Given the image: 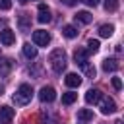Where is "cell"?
<instances>
[{
    "instance_id": "cell-1",
    "label": "cell",
    "mask_w": 124,
    "mask_h": 124,
    "mask_svg": "<svg viewBox=\"0 0 124 124\" xmlns=\"http://www.w3.org/2000/svg\"><path fill=\"white\" fill-rule=\"evenodd\" d=\"M48 62H50V68H52L56 74L64 72V70H66V64H68V58H66L64 48H54V50L50 52V56H48Z\"/></svg>"
},
{
    "instance_id": "cell-2",
    "label": "cell",
    "mask_w": 124,
    "mask_h": 124,
    "mask_svg": "<svg viewBox=\"0 0 124 124\" xmlns=\"http://www.w3.org/2000/svg\"><path fill=\"white\" fill-rule=\"evenodd\" d=\"M33 97V87L29 83H21L17 87V91L14 93V103L16 105H27Z\"/></svg>"
},
{
    "instance_id": "cell-3",
    "label": "cell",
    "mask_w": 124,
    "mask_h": 124,
    "mask_svg": "<svg viewBox=\"0 0 124 124\" xmlns=\"http://www.w3.org/2000/svg\"><path fill=\"white\" fill-rule=\"evenodd\" d=\"M97 103H99V108H101L103 114H112V112H116V103H114L110 97L101 95V99H99Z\"/></svg>"
},
{
    "instance_id": "cell-4",
    "label": "cell",
    "mask_w": 124,
    "mask_h": 124,
    "mask_svg": "<svg viewBox=\"0 0 124 124\" xmlns=\"http://www.w3.org/2000/svg\"><path fill=\"white\" fill-rule=\"evenodd\" d=\"M33 43H35L37 46H46V45L50 43V35H48V31H43V29L33 31Z\"/></svg>"
},
{
    "instance_id": "cell-5",
    "label": "cell",
    "mask_w": 124,
    "mask_h": 124,
    "mask_svg": "<svg viewBox=\"0 0 124 124\" xmlns=\"http://www.w3.org/2000/svg\"><path fill=\"white\" fill-rule=\"evenodd\" d=\"M39 99H41L43 103H52V101L56 99V91H54V87H50V85L41 87V91H39Z\"/></svg>"
},
{
    "instance_id": "cell-6",
    "label": "cell",
    "mask_w": 124,
    "mask_h": 124,
    "mask_svg": "<svg viewBox=\"0 0 124 124\" xmlns=\"http://www.w3.org/2000/svg\"><path fill=\"white\" fill-rule=\"evenodd\" d=\"M52 19L50 16V8L46 4H39V10H37V21L39 23H48Z\"/></svg>"
},
{
    "instance_id": "cell-7",
    "label": "cell",
    "mask_w": 124,
    "mask_h": 124,
    "mask_svg": "<svg viewBox=\"0 0 124 124\" xmlns=\"http://www.w3.org/2000/svg\"><path fill=\"white\" fill-rule=\"evenodd\" d=\"M87 56H89V52L85 50V48H81V46H78L76 50H74V60H76V64H79L81 68H85L87 66Z\"/></svg>"
},
{
    "instance_id": "cell-8",
    "label": "cell",
    "mask_w": 124,
    "mask_h": 124,
    "mask_svg": "<svg viewBox=\"0 0 124 124\" xmlns=\"http://www.w3.org/2000/svg\"><path fill=\"white\" fill-rule=\"evenodd\" d=\"M0 43H2L4 46L14 45V43H16V35H14V31H12V29H8V27H4V29L0 31Z\"/></svg>"
},
{
    "instance_id": "cell-9",
    "label": "cell",
    "mask_w": 124,
    "mask_h": 124,
    "mask_svg": "<svg viewBox=\"0 0 124 124\" xmlns=\"http://www.w3.org/2000/svg\"><path fill=\"white\" fill-rule=\"evenodd\" d=\"M101 95H103V91H101V89H89V91L85 93V103L95 105V103L101 99Z\"/></svg>"
},
{
    "instance_id": "cell-10",
    "label": "cell",
    "mask_w": 124,
    "mask_h": 124,
    "mask_svg": "<svg viewBox=\"0 0 124 124\" xmlns=\"http://www.w3.org/2000/svg\"><path fill=\"white\" fill-rule=\"evenodd\" d=\"M17 27H19V31H29L31 29V17L27 14H21L17 17Z\"/></svg>"
},
{
    "instance_id": "cell-11",
    "label": "cell",
    "mask_w": 124,
    "mask_h": 124,
    "mask_svg": "<svg viewBox=\"0 0 124 124\" xmlns=\"http://www.w3.org/2000/svg\"><path fill=\"white\" fill-rule=\"evenodd\" d=\"M120 68V62L116 60V58H107L105 62H103V70L108 74V72H116Z\"/></svg>"
},
{
    "instance_id": "cell-12",
    "label": "cell",
    "mask_w": 124,
    "mask_h": 124,
    "mask_svg": "<svg viewBox=\"0 0 124 124\" xmlns=\"http://www.w3.org/2000/svg\"><path fill=\"white\" fill-rule=\"evenodd\" d=\"M64 81H66V85H68V87H79V85H81V78H79L78 74H74V72H72V74H68Z\"/></svg>"
},
{
    "instance_id": "cell-13",
    "label": "cell",
    "mask_w": 124,
    "mask_h": 124,
    "mask_svg": "<svg viewBox=\"0 0 124 124\" xmlns=\"http://www.w3.org/2000/svg\"><path fill=\"white\" fill-rule=\"evenodd\" d=\"M74 17H76V21H78V23H83V25L91 23V19H93V16H91L89 12H78Z\"/></svg>"
},
{
    "instance_id": "cell-14",
    "label": "cell",
    "mask_w": 124,
    "mask_h": 124,
    "mask_svg": "<svg viewBox=\"0 0 124 124\" xmlns=\"http://www.w3.org/2000/svg\"><path fill=\"white\" fill-rule=\"evenodd\" d=\"M12 66H14V62H12L10 58H0V76H6V74H10Z\"/></svg>"
},
{
    "instance_id": "cell-15",
    "label": "cell",
    "mask_w": 124,
    "mask_h": 124,
    "mask_svg": "<svg viewBox=\"0 0 124 124\" xmlns=\"http://www.w3.org/2000/svg\"><path fill=\"white\" fill-rule=\"evenodd\" d=\"M23 54H25L29 60L37 58V46H33L31 43H25V45H23Z\"/></svg>"
},
{
    "instance_id": "cell-16",
    "label": "cell",
    "mask_w": 124,
    "mask_h": 124,
    "mask_svg": "<svg viewBox=\"0 0 124 124\" xmlns=\"http://www.w3.org/2000/svg\"><path fill=\"white\" fill-rule=\"evenodd\" d=\"M78 120H81V122L93 120V110H91V108H81V110H78Z\"/></svg>"
},
{
    "instance_id": "cell-17",
    "label": "cell",
    "mask_w": 124,
    "mask_h": 124,
    "mask_svg": "<svg viewBox=\"0 0 124 124\" xmlns=\"http://www.w3.org/2000/svg\"><path fill=\"white\" fill-rule=\"evenodd\" d=\"M62 35H64L66 39H74V37H78V29H76L74 25H64V27H62Z\"/></svg>"
},
{
    "instance_id": "cell-18",
    "label": "cell",
    "mask_w": 124,
    "mask_h": 124,
    "mask_svg": "<svg viewBox=\"0 0 124 124\" xmlns=\"http://www.w3.org/2000/svg\"><path fill=\"white\" fill-rule=\"evenodd\" d=\"M14 118V108H10V107H0V120H12Z\"/></svg>"
},
{
    "instance_id": "cell-19",
    "label": "cell",
    "mask_w": 124,
    "mask_h": 124,
    "mask_svg": "<svg viewBox=\"0 0 124 124\" xmlns=\"http://www.w3.org/2000/svg\"><path fill=\"white\" fill-rule=\"evenodd\" d=\"M112 31H114V25L105 23V25H101V27H99V37H110V35H112Z\"/></svg>"
},
{
    "instance_id": "cell-20",
    "label": "cell",
    "mask_w": 124,
    "mask_h": 124,
    "mask_svg": "<svg viewBox=\"0 0 124 124\" xmlns=\"http://www.w3.org/2000/svg\"><path fill=\"white\" fill-rule=\"evenodd\" d=\"M76 99H78V93L68 91V93H64V95H62V105H72Z\"/></svg>"
},
{
    "instance_id": "cell-21",
    "label": "cell",
    "mask_w": 124,
    "mask_h": 124,
    "mask_svg": "<svg viewBox=\"0 0 124 124\" xmlns=\"http://www.w3.org/2000/svg\"><path fill=\"white\" fill-rule=\"evenodd\" d=\"M120 6V0H105V10L107 12H116Z\"/></svg>"
},
{
    "instance_id": "cell-22",
    "label": "cell",
    "mask_w": 124,
    "mask_h": 124,
    "mask_svg": "<svg viewBox=\"0 0 124 124\" xmlns=\"http://www.w3.org/2000/svg\"><path fill=\"white\" fill-rule=\"evenodd\" d=\"M99 46H101V45H99V41H97V39H91V41L87 43V48H85V50H87V52H93V54H95V52L99 50Z\"/></svg>"
},
{
    "instance_id": "cell-23",
    "label": "cell",
    "mask_w": 124,
    "mask_h": 124,
    "mask_svg": "<svg viewBox=\"0 0 124 124\" xmlns=\"http://www.w3.org/2000/svg\"><path fill=\"white\" fill-rule=\"evenodd\" d=\"M83 72H85V76H87V78H95V68H93V66H89V64H87V66L83 68Z\"/></svg>"
},
{
    "instance_id": "cell-24",
    "label": "cell",
    "mask_w": 124,
    "mask_h": 124,
    "mask_svg": "<svg viewBox=\"0 0 124 124\" xmlns=\"http://www.w3.org/2000/svg\"><path fill=\"white\" fill-rule=\"evenodd\" d=\"M112 87H114L116 91L122 89V81H120V78H112Z\"/></svg>"
},
{
    "instance_id": "cell-25",
    "label": "cell",
    "mask_w": 124,
    "mask_h": 124,
    "mask_svg": "<svg viewBox=\"0 0 124 124\" xmlns=\"http://www.w3.org/2000/svg\"><path fill=\"white\" fill-rule=\"evenodd\" d=\"M12 8V0H0V10H10Z\"/></svg>"
},
{
    "instance_id": "cell-26",
    "label": "cell",
    "mask_w": 124,
    "mask_h": 124,
    "mask_svg": "<svg viewBox=\"0 0 124 124\" xmlns=\"http://www.w3.org/2000/svg\"><path fill=\"white\" fill-rule=\"evenodd\" d=\"M81 2H83L85 6H93V8H95V6H97V4L101 2V0H81Z\"/></svg>"
},
{
    "instance_id": "cell-27",
    "label": "cell",
    "mask_w": 124,
    "mask_h": 124,
    "mask_svg": "<svg viewBox=\"0 0 124 124\" xmlns=\"http://www.w3.org/2000/svg\"><path fill=\"white\" fill-rule=\"evenodd\" d=\"M60 2H62V4H66V6H74L78 0H60Z\"/></svg>"
},
{
    "instance_id": "cell-28",
    "label": "cell",
    "mask_w": 124,
    "mask_h": 124,
    "mask_svg": "<svg viewBox=\"0 0 124 124\" xmlns=\"http://www.w3.org/2000/svg\"><path fill=\"white\" fill-rule=\"evenodd\" d=\"M0 124H12V120H0Z\"/></svg>"
},
{
    "instance_id": "cell-29",
    "label": "cell",
    "mask_w": 124,
    "mask_h": 124,
    "mask_svg": "<svg viewBox=\"0 0 124 124\" xmlns=\"http://www.w3.org/2000/svg\"><path fill=\"white\" fill-rule=\"evenodd\" d=\"M17 2H19V4H27L29 0H17Z\"/></svg>"
},
{
    "instance_id": "cell-30",
    "label": "cell",
    "mask_w": 124,
    "mask_h": 124,
    "mask_svg": "<svg viewBox=\"0 0 124 124\" xmlns=\"http://www.w3.org/2000/svg\"><path fill=\"white\" fill-rule=\"evenodd\" d=\"M4 23H6V21H4V19H0V25H4Z\"/></svg>"
},
{
    "instance_id": "cell-31",
    "label": "cell",
    "mask_w": 124,
    "mask_h": 124,
    "mask_svg": "<svg viewBox=\"0 0 124 124\" xmlns=\"http://www.w3.org/2000/svg\"><path fill=\"white\" fill-rule=\"evenodd\" d=\"M114 124H122V122H120V120H116V122H114Z\"/></svg>"
}]
</instances>
